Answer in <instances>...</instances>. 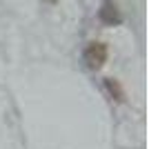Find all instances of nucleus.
I'll list each match as a JSON object with an SVG mask.
<instances>
[{
    "instance_id": "f03ea898",
    "label": "nucleus",
    "mask_w": 149,
    "mask_h": 149,
    "mask_svg": "<svg viewBox=\"0 0 149 149\" xmlns=\"http://www.w3.org/2000/svg\"><path fill=\"white\" fill-rule=\"evenodd\" d=\"M98 16H100V20H102L105 25H118L120 20H123V16H120V11H118V7L113 5L111 0H105V2H102Z\"/></svg>"
},
{
    "instance_id": "7ed1b4c3",
    "label": "nucleus",
    "mask_w": 149,
    "mask_h": 149,
    "mask_svg": "<svg viewBox=\"0 0 149 149\" xmlns=\"http://www.w3.org/2000/svg\"><path fill=\"white\" fill-rule=\"evenodd\" d=\"M105 85H107L109 93H111V96H113L116 100H123V98H125V93H123V89H120V85H118L116 80H113V78H107V80H105Z\"/></svg>"
},
{
    "instance_id": "f257e3e1",
    "label": "nucleus",
    "mask_w": 149,
    "mask_h": 149,
    "mask_svg": "<svg viewBox=\"0 0 149 149\" xmlns=\"http://www.w3.org/2000/svg\"><path fill=\"white\" fill-rule=\"evenodd\" d=\"M85 62L91 69H98L107 62V45L105 42H91L85 49Z\"/></svg>"
}]
</instances>
